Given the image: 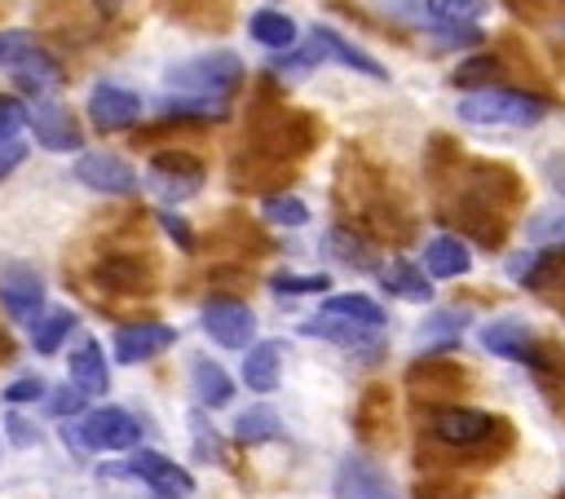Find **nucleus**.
Listing matches in <instances>:
<instances>
[{
  "label": "nucleus",
  "instance_id": "obj_32",
  "mask_svg": "<svg viewBox=\"0 0 565 499\" xmlns=\"http://www.w3.org/2000/svg\"><path fill=\"white\" fill-rule=\"evenodd\" d=\"M481 9H486V0H428V13H433L437 22H450V26L472 22Z\"/></svg>",
  "mask_w": 565,
  "mask_h": 499
},
{
  "label": "nucleus",
  "instance_id": "obj_29",
  "mask_svg": "<svg viewBox=\"0 0 565 499\" xmlns=\"http://www.w3.org/2000/svg\"><path fill=\"white\" fill-rule=\"evenodd\" d=\"M40 53V40L31 31H0V71H18Z\"/></svg>",
  "mask_w": 565,
  "mask_h": 499
},
{
  "label": "nucleus",
  "instance_id": "obj_38",
  "mask_svg": "<svg viewBox=\"0 0 565 499\" xmlns=\"http://www.w3.org/2000/svg\"><path fill=\"white\" fill-rule=\"evenodd\" d=\"M331 252H335L340 261H349V265H375L371 247H362V243H349V234H344V230H331Z\"/></svg>",
  "mask_w": 565,
  "mask_h": 499
},
{
  "label": "nucleus",
  "instance_id": "obj_15",
  "mask_svg": "<svg viewBox=\"0 0 565 499\" xmlns=\"http://www.w3.org/2000/svg\"><path fill=\"white\" fill-rule=\"evenodd\" d=\"M71 384L79 389V393H88V397H97V393H106V384H110V371H106V353H102V344L93 340V336H79V344L71 349Z\"/></svg>",
  "mask_w": 565,
  "mask_h": 499
},
{
  "label": "nucleus",
  "instance_id": "obj_3",
  "mask_svg": "<svg viewBox=\"0 0 565 499\" xmlns=\"http://www.w3.org/2000/svg\"><path fill=\"white\" fill-rule=\"evenodd\" d=\"M62 442L75 450H132L141 442V424L124 406H97V411H84L75 428L62 424Z\"/></svg>",
  "mask_w": 565,
  "mask_h": 499
},
{
  "label": "nucleus",
  "instance_id": "obj_43",
  "mask_svg": "<svg viewBox=\"0 0 565 499\" xmlns=\"http://www.w3.org/2000/svg\"><path fill=\"white\" fill-rule=\"evenodd\" d=\"M97 4H106V9H115V4H119V0H97Z\"/></svg>",
  "mask_w": 565,
  "mask_h": 499
},
{
  "label": "nucleus",
  "instance_id": "obj_4",
  "mask_svg": "<svg viewBox=\"0 0 565 499\" xmlns=\"http://www.w3.org/2000/svg\"><path fill=\"white\" fill-rule=\"evenodd\" d=\"M428 433L450 446V450H481L494 442V433H503V424L490 415V411H477V406H437L433 420H428Z\"/></svg>",
  "mask_w": 565,
  "mask_h": 499
},
{
  "label": "nucleus",
  "instance_id": "obj_21",
  "mask_svg": "<svg viewBox=\"0 0 565 499\" xmlns=\"http://www.w3.org/2000/svg\"><path fill=\"white\" fill-rule=\"evenodd\" d=\"M190 384H194L199 406H225V402L234 397V380H230L225 367L212 362V358H194V362H190Z\"/></svg>",
  "mask_w": 565,
  "mask_h": 499
},
{
  "label": "nucleus",
  "instance_id": "obj_44",
  "mask_svg": "<svg viewBox=\"0 0 565 499\" xmlns=\"http://www.w3.org/2000/svg\"><path fill=\"white\" fill-rule=\"evenodd\" d=\"M0 455H4V442H0Z\"/></svg>",
  "mask_w": 565,
  "mask_h": 499
},
{
  "label": "nucleus",
  "instance_id": "obj_5",
  "mask_svg": "<svg viewBox=\"0 0 565 499\" xmlns=\"http://www.w3.org/2000/svg\"><path fill=\"white\" fill-rule=\"evenodd\" d=\"M0 309L13 322L35 327L44 318V278L31 265H22V261L0 265Z\"/></svg>",
  "mask_w": 565,
  "mask_h": 499
},
{
  "label": "nucleus",
  "instance_id": "obj_23",
  "mask_svg": "<svg viewBox=\"0 0 565 499\" xmlns=\"http://www.w3.org/2000/svg\"><path fill=\"white\" fill-rule=\"evenodd\" d=\"M247 31H252V40L256 44H265V49H291L296 44V22L287 18V13H278V9H256L252 18H247Z\"/></svg>",
  "mask_w": 565,
  "mask_h": 499
},
{
  "label": "nucleus",
  "instance_id": "obj_40",
  "mask_svg": "<svg viewBox=\"0 0 565 499\" xmlns=\"http://www.w3.org/2000/svg\"><path fill=\"white\" fill-rule=\"evenodd\" d=\"M159 225H163V230H168V234H172V238H177L185 252L194 247V230H190L181 216H172V212H159Z\"/></svg>",
  "mask_w": 565,
  "mask_h": 499
},
{
  "label": "nucleus",
  "instance_id": "obj_22",
  "mask_svg": "<svg viewBox=\"0 0 565 499\" xmlns=\"http://www.w3.org/2000/svg\"><path fill=\"white\" fill-rule=\"evenodd\" d=\"M380 283L393 291V296H402V300H415V305H428L433 300V283L419 274V265H411V261H388L384 269H380Z\"/></svg>",
  "mask_w": 565,
  "mask_h": 499
},
{
  "label": "nucleus",
  "instance_id": "obj_12",
  "mask_svg": "<svg viewBox=\"0 0 565 499\" xmlns=\"http://www.w3.org/2000/svg\"><path fill=\"white\" fill-rule=\"evenodd\" d=\"M172 344H177V327H168V322H128L115 331V358L124 367L150 362V358L168 353Z\"/></svg>",
  "mask_w": 565,
  "mask_h": 499
},
{
  "label": "nucleus",
  "instance_id": "obj_37",
  "mask_svg": "<svg viewBox=\"0 0 565 499\" xmlns=\"http://www.w3.org/2000/svg\"><path fill=\"white\" fill-rule=\"evenodd\" d=\"M22 124H26L22 102H18V97H0V146H4V141H18Z\"/></svg>",
  "mask_w": 565,
  "mask_h": 499
},
{
  "label": "nucleus",
  "instance_id": "obj_10",
  "mask_svg": "<svg viewBox=\"0 0 565 499\" xmlns=\"http://www.w3.org/2000/svg\"><path fill=\"white\" fill-rule=\"evenodd\" d=\"M141 110H146L141 97L132 88H124V84H93V93H88V119L102 132L132 128L141 119Z\"/></svg>",
  "mask_w": 565,
  "mask_h": 499
},
{
  "label": "nucleus",
  "instance_id": "obj_2",
  "mask_svg": "<svg viewBox=\"0 0 565 499\" xmlns=\"http://www.w3.org/2000/svg\"><path fill=\"white\" fill-rule=\"evenodd\" d=\"M163 84L177 88V93H190V97H216V102H225L243 84V62L234 53H225V49L221 53H203V57H190V62L168 66Z\"/></svg>",
  "mask_w": 565,
  "mask_h": 499
},
{
  "label": "nucleus",
  "instance_id": "obj_34",
  "mask_svg": "<svg viewBox=\"0 0 565 499\" xmlns=\"http://www.w3.org/2000/svg\"><path fill=\"white\" fill-rule=\"evenodd\" d=\"M44 397H49V415L66 420V415H79V411H84V397H88V393H79V389L66 380L62 389H53V393H44Z\"/></svg>",
  "mask_w": 565,
  "mask_h": 499
},
{
  "label": "nucleus",
  "instance_id": "obj_33",
  "mask_svg": "<svg viewBox=\"0 0 565 499\" xmlns=\"http://www.w3.org/2000/svg\"><path fill=\"white\" fill-rule=\"evenodd\" d=\"M190 428H194V446H199V455L203 459H216V464H225V446H221V433L216 428H207V420L194 411L190 415Z\"/></svg>",
  "mask_w": 565,
  "mask_h": 499
},
{
  "label": "nucleus",
  "instance_id": "obj_14",
  "mask_svg": "<svg viewBox=\"0 0 565 499\" xmlns=\"http://www.w3.org/2000/svg\"><path fill=\"white\" fill-rule=\"evenodd\" d=\"M335 499H397L388 477L362 459V455H344L340 468H335Z\"/></svg>",
  "mask_w": 565,
  "mask_h": 499
},
{
  "label": "nucleus",
  "instance_id": "obj_1",
  "mask_svg": "<svg viewBox=\"0 0 565 499\" xmlns=\"http://www.w3.org/2000/svg\"><path fill=\"white\" fill-rule=\"evenodd\" d=\"M552 110L547 97L525 93V88H472L468 97H459V119L463 124H481V128H530Z\"/></svg>",
  "mask_w": 565,
  "mask_h": 499
},
{
  "label": "nucleus",
  "instance_id": "obj_39",
  "mask_svg": "<svg viewBox=\"0 0 565 499\" xmlns=\"http://www.w3.org/2000/svg\"><path fill=\"white\" fill-rule=\"evenodd\" d=\"M4 428H9L13 446H35V442H40V428H35V424H26L22 415H9V420H4Z\"/></svg>",
  "mask_w": 565,
  "mask_h": 499
},
{
  "label": "nucleus",
  "instance_id": "obj_24",
  "mask_svg": "<svg viewBox=\"0 0 565 499\" xmlns=\"http://www.w3.org/2000/svg\"><path fill=\"white\" fill-rule=\"evenodd\" d=\"M274 437H282V420L269 406H247L234 420V442H243V446H260V442H274Z\"/></svg>",
  "mask_w": 565,
  "mask_h": 499
},
{
  "label": "nucleus",
  "instance_id": "obj_35",
  "mask_svg": "<svg viewBox=\"0 0 565 499\" xmlns=\"http://www.w3.org/2000/svg\"><path fill=\"white\" fill-rule=\"evenodd\" d=\"M269 287H274V291H287V296H296V291H327V287H331V274H305V278L274 274Z\"/></svg>",
  "mask_w": 565,
  "mask_h": 499
},
{
  "label": "nucleus",
  "instance_id": "obj_9",
  "mask_svg": "<svg viewBox=\"0 0 565 499\" xmlns=\"http://www.w3.org/2000/svg\"><path fill=\"white\" fill-rule=\"evenodd\" d=\"M26 124H31L35 141H40L44 150H57V155L79 150V141H84L75 115H71L62 102H53V97H35V106L26 110Z\"/></svg>",
  "mask_w": 565,
  "mask_h": 499
},
{
  "label": "nucleus",
  "instance_id": "obj_42",
  "mask_svg": "<svg viewBox=\"0 0 565 499\" xmlns=\"http://www.w3.org/2000/svg\"><path fill=\"white\" fill-rule=\"evenodd\" d=\"M4 353H9V340H4V336H0V358H4Z\"/></svg>",
  "mask_w": 565,
  "mask_h": 499
},
{
  "label": "nucleus",
  "instance_id": "obj_20",
  "mask_svg": "<svg viewBox=\"0 0 565 499\" xmlns=\"http://www.w3.org/2000/svg\"><path fill=\"white\" fill-rule=\"evenodd\" d=\"M322 314L349 318V322H362V327H375V331H384V322H388V309H380V300H371L362 291H335V296H327L322 300Z\"/></svg>",
  "mask_w": 565,
  "mask_h": 499
},
{
  "label": "nucleus",
  "instance_id": "obj_26",
  "mask_svg": "<svg viewBox=\"0 0 565 499\" xmlns=\"http://www.w3.org/2000/svg\"><path fill=\"white\" fill-rule=\"evenodd\" d=\"M503 75V62L494 57V53H477V57H463L459 66H455V75H450V84H459V88H490L494 79Z\"/></svg>",
  "mask_w": 565,
  "mask_h": 499
},
{
  "label": "nucleus",
  "instance_id": "obj_17",
  "mask_svg": "<svg viewBox=\"0 0 565 499\" xmlns=\"http://www.w3.org/2000/svg\"><path fill=\"white\" fill-rule=\"evenodd\" d=\"M318 49H322V57H335L340 66H349V71H362V75H371V79H388V71L366 53V49H358V44H349L335 26H313V35H309Z\"/></svg>",
  "mask_w": 565,
  "mask_h": 499
},
{
  "label": "nucleus",
  "instance_id": "obj_36",
  "mask_svg": "<svg viewBox=\"0 0 565 499\" xmlns=\"http://www.w3.org/2000/svg\"><path fill=\"white\" fill-rule=\"evenodd\" d=\"M49 389H44V380L40 375H18L13 384H4V402L9 406H22V402H40Z\"/></svg>",
  "mask_w": 565,
  "mask_h": 499
},
{
  "label": "nucleus",
  "instance_id": "obj_30",
  "mask_svg": "<svg viewBox=\"0 0 565 499\" xmlns=\"http://www.w3.org/2000/svg\"><path fill=\"white\" fill-rule=\"evenodd\" d=\"M525 234H530V243H547V247H552V243H565V203H556V208L530 216Z\"/></svg>",
  "mask_w": 565,
  "mask_h": 499
},
{
  "label": "nucleus",
  "instance_id": "obj_28",
  "mask_svg": "<svg viewBox=\"0 0 565 499\" xmlns=\"http://www.w3.org/2000/svg\"><path fill=\"white\" fill-rule=\"evenodd\" d=\"M260 212H265L269 225H282V230H300V225H309V208H305L296 194H269V199L260 203Z\"/></svg>",
  "mask_w": 565,
  "mask_h": 499
},
{
  "label": "nucleus",
  "instance_id": "obj_11",
  "mask_svg": "<svg viewBox=\"0 0 565 499\" xmlns=\"http://www.w3.org/2000/svg\"><path fill=\"white\" fill-rule=\"evenodd\" d=\"M75 177L97 190V194H132L137 190V168H128V159L110 155V150H88L75 159Z\"/></svg>",
  "mask_w": 565,
  "mask_h": 499
},
{
  "label": "nucleus",
  "instance_id": "obj_13",
  "mask_svg": "<svg viewBox=\"0 0 565 499\" xmlns=\"http://www.w3.org/2000/svg\"><path fill=\"white\" fill-rule=\"evenodd\" d=\"M128 468V477H137V481H146L154 495H190L194 490V477L177 464V459H168V455H159V450H132V459L124 464Z\"/></svg>",
  "mask_w": 565,
  "mask_h": 499
},
{
  "label": "nucleus",
  "instance_id": "obj_31",
  "mask_svg": "<svg viewBox=\"0 0 565 499\" xmlns=\"http://www.w3.org/2000/svg\"><path fill=\"white\" fill-rule=\"evenodd\" d=\"M468 309H446V314H433L428 322H419V340H428V336H441V349L446 344H455V331L459 327H468Z\"/></svg>",
  "mask_w": 565,
  "mask_h": 499
},
{
  "label": "nucleus",
  "instance_id": "obj_27",
  "mask_svg": "<svg viewBox=\"0 0 565 499\" xmlns=\"http://www.w3.org/2000/svg\"><path fill=\"white\" fill-rule=\"evenodd\" d=\"M97 278L110 287V291H137L146 283V265L137 256H106L97 265Z\"/></svg>",
  "mask_w": 565,
  "mask_h": 499
},
{
  "label": "nucleus",
  "instance_id": "obj_25",
  "mask_svg": "<svg viewBox=\"0 0 565 499\" xmlns=\"http://www.w3.org/2000/svg\"><path fill=\"white\" fill-rule=\"evenodd\" d=\"M75 331V314L71 309H49L35 327H31V344H35V353H57L62 344H66V336Z\"/></svg>",
  "mask_w": 565,
  "mask_h": 499
},
{
  "label": "nucleus",
  "instance_id": "obj_7",
  "mask_svg": "<svg viewBox=\"0 0 565 499\" xmlns=\"http://www.w3.org/2000/svg\"><path fill=\"white\" fill-rule=\"evenodd\" d=\"M199 322H203V331H207L221 349H247L252 336H256V314H252L243 300H234V296H212V300L203 305Z\"/></svg>",
  "mask_w": 565,
  "mask_h": 499
},
{
  "label": "nucleus",
  "instance_id": "obj_18",
  "mask_svg": "<svg viewBox=\"0 0 565 499\" xmlns=\"http://www.w3.org/2000/svg\"><path fill=\"white\" fill-rule=\"evenodd\" d=\"M282 380V344L278 340H256L243 358V384L252 393H274Z\"/></svg>",
  "mask_w": 565,
  "mask_h": 499
},
{
  "label": "nucleus",
  "instance_id": "obj_16",
  "mask_svg": "<svg viewBox=\"0 0 565 499\" xmlns=\"http://www.w3.org/2000/svg\"><path fill=\"white\" fill-rule=\"evenodd\" d=\"M300 331L305 336H318V340H331L340 349H375L380 344V331L375 327H362V322H349V318H331V314L305 318Z\"/></svg>",
  "mask_w": 565,
  "mask_h": 499
},
{
  "label": "nucleus",
  "instance_id": "obj_19",
  "mask_svg": "<svg viewBox=\"0 0 565 499\" xmlns=\"http://www.w3.org/2000/svg\"><path fill=\"white\" fill-rule=\"evenodd\" d=\"M424 269H428L433 278H463V274L472 269V252H468L463 238L437 234V238H428V247H424Z\"/></svg>",
  "mask_w": 565,
  "mask_h": 499
},
{
  "label": "nucleus",
  "instance_id": "obj_6",
  "mask_svg": "<svg viewBox=\"0 0 565 499\" xmlns=\"http://www.w3.org/2000/svg\"><path fill=\"white\" fill-rule=\"evenodd\" d=\"M146 181L159 199L177 203V199H190L203 185V163L185 150H154L150 163H146Z\"/></svg>",
  "mask_w": 565,
  "mask_h": 499
},
{
  "label": "nucleus",
  "instance_id": "obj_8",
  "mask_svg": "<svg viewBox=\"0 0 565 499\" xmlns=\"http://www.w3.org/2000/svg\"><path fill=\"white\" fill-rule=\"evenodd\" d=\"M481 349H490L494 358H508V362H525L534 371H547V358H543V344L539 336L516 322V318H494L481 327Z\"/></svg>",
  "mask_w": 565,
  "mask_h": 499
},
{
  "label": "nucleus",
  "instance_id": "obj_41",
  "mask_svg": "<svg viewBox=\"0 0 565 499\" xmlns=\"http://www.w3.org/2000/svg\"><path fill=\"white\" fill-rule=\"evenodd\" d=\"M22 159H26V146H22V141H4V146H0V177L13 172Z\"/></svg>",
  "mask_w": 565,
  "mask_h": 499
}]
</instances>
